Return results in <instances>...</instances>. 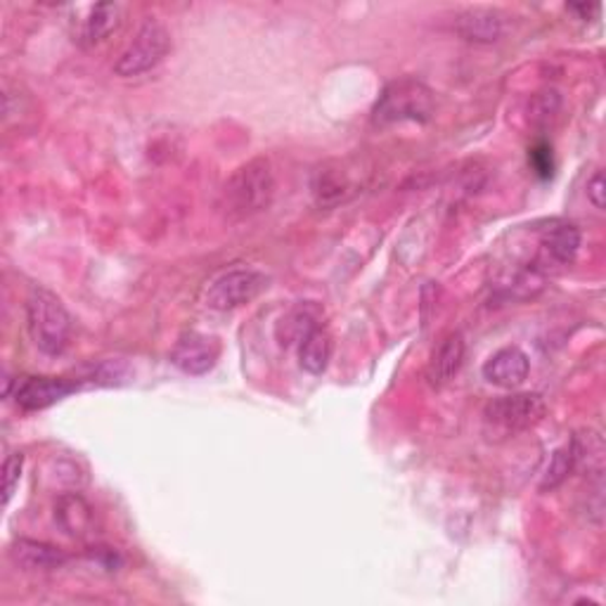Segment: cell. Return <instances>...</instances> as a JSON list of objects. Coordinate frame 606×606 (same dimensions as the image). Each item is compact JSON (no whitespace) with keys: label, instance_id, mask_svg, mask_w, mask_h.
Listing matches in <instances>:
<instances>
[{"label":"cell","instance_id":"obj_1","mask_svg":"<svg viewBox=\"0 0 606 606\" xmlns=\"http://www.w3.org/2000/svg\"><path fill=\"white\" fill-rule=\"evenodd\" d=\"M275 195L273 169L265 159L242 164L223 187V209L231 219H249L271 207Z\"/></svg>","mask_w":606,"mask_h":606},{"label":"cell","instance_id":"obj_2","mask_svg":"<svg viewBox=\"0 0 606 606\" xmlns=\"http://www.w3.org/2000/svg\"><path fill=\"white\" fill-rule=\"evenodd\" d=\"M26 325L38 351L60 356L72 339V316L58 294L36 287L26 299Z\"/></svg>","mask_w":606,"mask_h":606},{"label":"cell","instance_id":"obj_3","mask_svg":"<svg viewBox=\"0 0 606 606\" xmlns=\"http://www.w3.org/2000/svg\"><path fill=\"white\" fill-rule=\"evenodd\" d=\"M436 102L434 92L422 81H417L412 76L392 81L384 88V92L376 100L372 119L374 124L380 126H392V124H403V121H417V124H426V121L434 116Z\"/></svg>","mask_w":606,"mask_h":606},{"label":"cell","instance_id":"obj_4","mask_svg":"<svg viewBox=\"0 0 606 606\" xmlns=\"http://www.w3.org/2000/svg\"><path fill=\"white\" fill-rule=\"evenodd\" d=\"M547 406L537 394H509L493 398L483 410V429L491 438H509L543 422Z\"/></svg>","mask_w":606,"mask_h":606},{"label":"cell","instance_id":"obj_5","mask_svg":"<svg viewBox=\"0 0 606 606\" xmlns=\"http://www.w3.org/2000/svg\"><path fill=\"white\" fill-rule=\"evenodd\" d=\"M171 48V34L164 24L159 20H147L138 34L133 36L126 50L121 52L114 72L124 78L140 76L145 72L154 70V66L166 58V52Z\"/></svg>","mask_w":606,"mask_h":606},{"label":"cell","instance_id":"obj_6","mask_svg":"<svg viewBox=\"0 0 606 606\" xmlns=\"http://www.w3.org/2000/svg\"><path fill=\"white\" fill-rule=\"evenodd\" d=\"M268 287V277L251 268H235L221 277H215L205 292V304L211 311H235V308L251 304Z\"/></svg>","mask_w":606,"mask_h":606},{"label":"cell","instance_id":"obj_7","mask_svg":"<svg viewBox=\"0 0 606 606\" xmlns=\"http://www.w3.org/2000/svg\"><path fill=\"white\" fill-rule=\"evenodd\" d=\"M81 392L76 380H66V376H26V380H17L15 386V398L22 410L38 412L50 406H55L62 398Z\"/></svg>","mask_w":606,"mask_h":606},{"label":"cell","instance_id":"obj_8","mask_svg":"<svg viewBox=\"0 0 606 606\" xmlns=\"http://www.w3.org/2000/svg\"><path fill=\"white\" fill-rule=\"evenodd\" d=\"M221 356V344L205 332H185L171 351V362L185 374H207L215 368Z\"/></svg>","mask_w":606,"mask_h":606},{"label":"cell","instance_id":"obj_9","mask_svg":"<svg viewBox=\"0 0 606 606\" xmlns=\"http://www.w3.org/2000/svg\"><path fill=\"white\" fill-rule=\"evenodd\" d=\"M578 249H581V233H578V227L571 223L552 221L541 235L535 268L537 271H552V268L569 265L576 259Z\"/></svg>","mask_w":606,"mask_h":606},{"label":"cell","instance_id":"obj_10","mask_svg":"<svg viewBox=\"0 0 606 606\" xmlns=\"http://www.w3.org/2000/svg\"><path fill=\"white\" fill-rule=\"evenodd\" d=\"M529 372H531V360L519 346L500 348V351H495L486 360V366H483V376H486V382L500 388L521 386L527 382Z\"/></svg>","mask_w":606,"mask_h":606},{"label":"cell","instance_id":"obj_11","mask_svg":"<svg viewBox=\"0 0 606 606\" xmlns=\"http://www.w3.org/2000/svg\"><path fill=\"white\" fill-rule=\"evenodd\" d=\"M55 521L58 527L72 537H90L98 529L96 509L81 493H62L55 503Z\"/></svg>","mask_w":606,"mask_h":606},{"label":"cell","instance_id":"obj_12","mask_svg":"<svg viewBox=\"0 0 606 606\" xmlns=\"http://www.w3.org/2000/svg\"><path fill=\"white\" fill-rule=\"evenodd\" d=\"M10 559L24 571H55L70 561L64 549L50 543L32 541V537H17L10 547Z\"/></svg>","mask_w":606,"mask_h":606},{"label":"cell","instance_id":"obj_13","mask_svg":"<svg viewBox=\"0 0 606 606\" xmlns=\"http://www.w3.org/2000/svg\"><path fill=\"white\" fill-rule=\"evenodd\" d=\"M465 354H467L465 336L460 332H450L446 339L438 344L434 356H431L429 382L434 386L448 384L453 376L460 372L462 362H465Z\"/></svg>","mask_w":606,"mask_h":606},{"label":"cell","instance_id":"obj_14","mask_svg":"<svg viewBox=\"0 0 606 606\" xmlns=\"http://www.w3.org/2000/svg\"><path fill=\"white\" fill-rule=\"evenodd\" d=\"M457 34L469 44H495L503 34V17L488 8H469L457 17Z\"/></svg>","mask_w":606,"mask_h":606},{"label":"cell","instance_id":"obj_15","mask_svg":"<svg viewBox=\"0 0 606 606\" xmlns=\"http://www.w3.org/2000/svg\"><path fill=\"white\" fill-rule=\"evenodd\" d=\"M121 22V5L98 3L88 10V17L78 22L76 40L81 46H98L110 36Z\"/></svg>","mask_w":606,"mask_h":606},{"label":"cell","instance_id":"obj_16","mask_svg":"<svg viewBox=\"0 0 606 606\" xmlns=\"http://www.w3.org/2000/svg\"><path fill=\"white\" fill-rule=\"evenodd\" d=\"M322 322V308L316 301L296 304L292 311L280 320L277 336L282 344H301L308 334L316 332Z\"/></svg>","mask_w":606,"mask_h":606},{"label":"cell","instance_id":"obj_17","mask_svg":"<svg viewBox=\"0 0 606 606\" xmlns=\"http://www.w3.org/2000/svg\"><path fill=\"white\" fill-rule=\"evenodd\" d=\"M311 190L320 207H336L339 201L346 199L348 193H351V181H348V176L339 166L325 164L313 173Z\"/></svg>","mask_w":606,"mask_h":606},{"label":"cell","instance_id":"obj_18","mask_svg":"<svg viewBox=\"0 0 606 606\" xmlns=\"http://www.w3.org/2000/svg\"><path fill=\"white\" fill-rule=\"evenodd\" d=\"M332 334L325 327H318L299 346V366L308 374H322L332 360Z\"/></svg>","mask_w":606,"mask_h":606},{"label":"cell","instance_id":"obj_19","mask_svg":"<svg viewBox=\"0 0 606 606\" xmlns=\"http://www.w3.org/2000/svg\"><path fill=\"white\" fill-rule=\"evenodd\" d=\"M573 471H576V455H573V446L569 441L567 446H561L552 453V460H549L545 474H543V481H541V491L543 493L557 491L561 483L573 474Z\"/></svg>","mask_w":606,"mask_h":606},{"label":"cell","instance_id":"obj_20","mask_svg":"<svg viewBox=\"0 0 606 606\" xmlns=\"http://www.w3.org/2000/svg\"><path fill=\"white\" fill-rule=\"evenodd\" d=\"M559 107H561V98H559V92H557V90H543V92H537V96H535L533 102H531V107H529L533 124H535V126H545V124H549V121L557 116Z\"/></svg>","mask_w":606,"mask_h":606},{"label":"cell","instance_id":"obj_21","mask_svg":"<svg viewBox=\"0 0 606 606\" xmlns=\"http://www.w3.org/2000/svg\"><path fill=\"white\" fill-rule=\"evenodd\" d=\"M22 467H24L22 453L8 455V460L3 465V503L5 505L12 500V495H15V488L22 479Z\"/></svg>","mask_w":606,"mask_h":606},{"label":"cell","instance_id":"obj_22","mask_svg":"<svg viewBox=\"0 0 606 606\" xmlns=\"http://www.w3.org/2000/svg\"><path fill=\"white\" fill-rule=\"evenodd\" d=\"M588 199L595 205V209H604L606 207V183H604V173L597 171L592 181L588 183Z\"/></svg>","mask_w":606,"mask_h":606},{"label":"cell","instance_id":"obj_23","mask_svg":"<svg viewBox=\"0 0 606 606\" xmlns=\"http://www.w3.org/2000/svg\"><path fill=\"white\" fill-rule=\"evenodd\" d=\"M569 10H571V12H581V17L585 20V17H590V15H597L599 5H585V3H581V5H569Z\"/></svg>","mask_w":606,"mask_h":606}]
</instances>
